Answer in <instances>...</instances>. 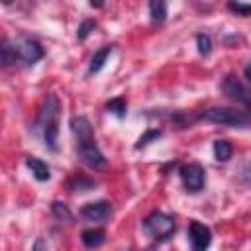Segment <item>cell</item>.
I'll return each mask as SVG.
<instances>
[{
  "label": "cell",
  "instance_id": "cell-1",
  "mask_svg": "<svg viewBox=\"0 0 251 251\" xmlns=\"http://www.w3.org/2000/svg\"><path fill=\"white\" fill-rule=\"evenodd\" d=\"M59 110H61L59 98L53 92H49L35 118V129L41 133L45 147L51 151H57V141H59V114H61Z\"/></svg>",
  "mask_w": 251,
  "mask_h": 251
},
{
  "label": "cell",
  "instance_id": "cell-2",
  "mask_svg": "<svg viewBox=\"0 0 251 251\" xmlns=\"http://www.w3.org/2000/svg\"><path fill=\"white\" fill-rule=\"evenodd\" d=\"M202 120L220 124V126H229V127H249L251 126V114L243 110H233V108H208L200 114Z\"/></svg>",
  "mask_w": 251,
  "mask_h": 251
},
{
  "label": "cell",
  "instance_id": "cell-3",
  "mask_svg": "<svg viewBox=\"0 0 251 251\" xmlns=\"http://www.w3.org/2000/svg\"><path fill=\"white\" fill-rule=\"evenodd\" d=\"M143 229H145V233L151 239L163 241L169 235H173V231H175V220H173V216H169V214H165L161 210H155V212H151L143 220Z\"/></svg>",
  "mask_w": 251,
  "mask_h": 251
},
{
  "label": "cell",
  "instance_id": "cell-4",
  "mask_svg": "<svg viewBox=\"0 0 251 251\" xmlns=\"http://www.w3.org/2000/svg\"><path fill=\"white\" fill-rule=\"evenodd\" d=\"M76 157H78L80 163L86 165L88 169H94V171H96V169H104V167H106V157H104V153L98 149L94 135L76 141Z\"/></svg>",
  "mask_w": 251,
  "mask_h": 251
},
{
  "label": "cell",
  "instance_id": "cell-5",
  "mask_svg": "<svg viewBox=\"0 0 251 251\" xmlns=\"http://www.w3.org/2000/svg\"><path fill=\"white\" fill-rule=\"evenodd\" d=\"M180 180L188 192H200L206 184V173L200 163H186L178 169Z\"/></svg>",
  "mask_w": 251,
  "mask_h": 251
},
{
  "label": "cell",
  "instance_id": "cell-6",
  "mask_svg": "<svg viewBox=\"0 0 251 251\" xmlns=\"http://www.w3.org/2000/svg\"><path fill=\"white\" fill-rule=\"evenodd\" d=\"M14 49H16V57L18 61H22L24 65H35L37 61L43 59L45 51L43 47L35 41V39H29V37H20L16 43H14Z\"/></svg>",
  "mask_w": 251,
  "mask_h": 251
},
{
  "label": "cell",
  "instance_id": "cell-7",
  "mask_svg": "<svg viewBox=\"0 0 251 251\" xmlns=\"http://www.w3.org/2000/svg\"><path fill=\"white\" fill-rule=\"evenodd\" d=\"M222 90H224L231 100H235V102H239L241 106H245V110L251 114V90L245 88V86L239 82L237 76L227 75V76L224 78V82H222Z\"/></svg>",
  "mask_w": 251,
  "mask_h": 251
},
{
  "label": "cell",
  "instance_id": "cell-8",
  "mask_svg": "<svg viewBox=\"0 0 251 251\" xmlns=\"http://www.w3.org/2000/svg\"><path fill=\"white\" fill-rule=\"evenodd\" d=\"M80 216L86 222L92 224H102L112 216V204L106 200H96V202H88L80 208Z\"/></svg>",
  "mask_w": 251,
  "mask_h": 251
},
{
  "label": "cell",
  "instance_id": "cell-9",
  "mask_svg": "<svg viewBox=\"0 0 251 251\" xmlns=\"http://www.w3.org/2000/svg\"><path fill=\"white\" fill-rule=\"evenodd\" d=\"M188 239H190V245L194 251H204L212 241V231L208 226L194 220L188 224Z\"/></svg>",
  "mask_w": 251,
  "mask_h": 251
},
{
  "label": "cell",
  "instance_id": "cell-10",
  "mask_svg": "<svg viewBox=\"0 0 251 251\" xmlns=\"http://www.w3.org/2000/svg\"><path fill=\"white\" fill-rule=\"evenodd\" d=\"M71 131H73V135L76 137V141L94 135L92 126H90V122H88L86 116H75V118H71Z\"/></svg>",
  "mask_w": 251,
  "mask_h": 251
},
{
  "label": "cell",
  "instance_id": "cell-11",
  "mask_svg": "<svg viewBox=\"0 0 251 251\" xmlns=\"http://www.w3.org/2000/svg\"><path fill=\"white\" fill-rule=\"evenodd\" d=\"M25 167L31 171V175L37 178V180H49L51 178V171H49V167H47V163L45 161H41V159H37V157H27L25 159Z\"/></svg>",
  "mask_w": 251,
  "mask_h": 251
},
{
  "label": "cell",
  "instance_id": "cell-12",
  "mask_svg": "<svg viewBox=\"0 0 251 251\" xmlns=\"http://www.w3.org/2000/svg\"><path fill=\"white\" fill-rule=\"evenodd\" d=\"M112 51H114V45H104L102 49H98V51L92 55V59H90L88 73H90V75L100 73V71H102V67L106 65V61H108V57H110V53H112Z\"/></svg>",
  "mask_w": 251,
  "mask_h": 251
},
{
  "label": "cell",
  "instance_id": "cell-13",
  "mask_svg": "<svg viewBox=\"0 0 251 251\" xmlns=\"http://www.w3.org/2000/svg\"><path fill=\"white\" fill-rule=\"evenodd\" d=\"M149 16L155 25L167 20V0H149Z\"/></svg>",
  "mask_w": 251,
  "mask_h": 251
},
{
  "label": "cell",
  "instance_id": "cell-14",
  "mask_svg": "<svg viewBox=\"0 0 251 251\" xmlns=\"http://www.w3.org/2000/svg\"><path fill=\"white\" fill-rule=\"evenodd\" d=\"M82 243L86 247H100L104 241H106V231L104 229H84L82 235H80Z\"/></svg>",
  "mask_w": 251,
  "mask_h": 251
},
{
  "label": "cell",
  "instance_id": "cell-15",
  "mask_svg": "<svg viewBox=\"0 0 251 251\" xmlns=\"http://www.w3.org/2000/svg\"><path fill=\"white\" fill-rule=\"evenodd\" d=\"M231 155H233V147H231L229 141H226V139H218V141H214V157H216L220 163L229 161Z\"/></svg>",
  "mask_w": 251,
  "mask_h": 251
},
{
  "label": "cell",
  "instance_id": "cell-16",
  "mask_svg": "<svg viewBox=\"0 0 251 251\" xmlns=\"http://www.w3.org/2000/svg\"><path fill=\"white\" fill-rule=\"evenodd\" d=\"M106 112L108 114H114L116 118H124L126 116V112H127V102L124 100V98H112V100H108L106 102Z\"/></svg>",
  "mask_w": 251,
  "mask_h": 251
},
{
  "label": "cell",
  "instance_id": "cell-17",
  "mask_svg": "<svg viewBox=\"0 0 251 251\" xmlns=\"http://www.w3.org/2000/svg\"><path fill=\"white\" fill-rule=\"evenodd\" d=\"M51 214L59 220V222H71L73 220V214H71V210L67 208V204H63V202H59V200H55L53 204H51Z\"/></svg>",
  "mask_w": 251,
  "mask_h": 251
},
{
  "label": "cell",
  "instance_id": "cell-18",
  "mask_svg": "<svg viewBox=\"0 0 251 251\" xmlns=\"http://www.w3.org/2000/svg\"><path fill=\"white\" fill-rule=\"evenodd\" d=\"M2 63H4V67H12L16 61H18V57H16V49H14V45L8 41V39H2Z\"/></svg>",
  "mask_w": 251,
  "mask_h": 251
},
{
  "label": "cell",
  "instance_id": "cell-19",
  "mask_svg": "<svg viewBox=\"0 0 251 251\" xmlns=\"http://www.w3.org/2000/svg\"><path fill=\"white\" fill-rule=\"evenodd\" d=\"M227 10L233 12L235 16H251V4H245L241 0H229Z\"/></svg>",
  "mask_w": 251,
  "mask_h": 251
},
{
  "label": "cell",
  "instance_id": "cell-20",
  "mask_svg": "<svg viewBox=\"0 0 251 251\" xmlns=\"http://www.w3.org/2000/svg\"><path fill=\"white\" fill-rule=\"evenodd\" d=\"M161 137V129H147L135 143V149H141V147H147L151 141H157Z\"/></svg>",
  "mask_w": 251,
  "mask_h": 251
},
{
  "label": "cell",
  "instance_id": "cell-21",
  "mask_svg": "<svg viewBox=\"0 0 251 251\" xmlns=\"http://www.w3.org/2000/svg\"><path fill=\"white\" fill-rule=\"evenodd\" d=\"M196 45H198V53L200 55H210V51H212V39H210V35H206V33H198L196 35Z\"/></svg>",
  "mask_w": 251,
  "mask_h": 251
},
{
  "label": "cell",
  "instance_id": "cell-22",
  "mask_svg": "<svg viewBox=\"0 0 251 251\" xmlns=\"http://www.w3.org/2000/svg\"><path fill=\"white\" fill-rule=\"evenodd\" d=\"M94 27H96V24H94L92 20H84V22L78 25V29H76V39L84 41V39L90 35V31H94Z\"/></svg>",
  "mask_w": 251,
  "mask_h": 251
},
{
  "label": "cell",
  "instance_id": "cell-23",
  "mask_svg": "<svg viewBox=\"0 0 251 251\" xmlns=\"http://www.w3.org/2000/svg\"><path fill=\"white\" fill-rule=\"evenodd\" d=\"M69 186H71L73 190H88V188L92 186V180H88V178H84V176H73L71 182H69Z\"/></svg>",
  "mask_w": 251,
  "mask_h": 251
},
{
  "label": "cell",
  "instance_id": "cell-24",
  "mask_svg": "<svg viewBox=\"0 0 251 251\" xmlns=\"http://www.w3.org/2000/svg\"><path fill=\"white\" fill-rule=\"evenodd\" d=\"M245 78L251 82V59L247 61V65H245Z\"/></svg>",
  "mask_w": 251,
  "mask_h": 251
},
{
  "label": "cell",
  "instance_id": "cell-25",
  "mask_svg": "<svg viewBox=\"0 0 251 251\" xmlns=\"http://www.w3.org/2000/svg\"><path fill=\"white\" fill-rule=\"evenodd\" d=\"M92 8H102L104 6V0H88Z\"/></svg>",
  "mask_w": 251,
  "mask_h": 251
},
{
  "label": "cell",
  "instance_id": "cell-26",
  "mask_svg": "<svg viewBox=\"0 0 251 251\" xmlns=\"http://www.w3.org/2000/svg\"><path fill=\"white\" fill-rule=\"evenodd\" d=\"M2 2H4V4H10V2H12V0H2Z\"/></svg>",
  "mask_w": 251,
  "mask_h": 251
}]
</instances>
